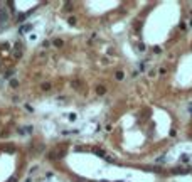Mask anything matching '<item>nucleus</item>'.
<instances>
[{
  "label": "nucleus",
  "mask_w": 192,
  "mask_h": 182,
  "mask_svg": "<svg viewBox=\"0 0 192 182\" xmlns=\"http://www.w3.org/2000/svg\"><path fill=\"white\" fill-rule=\"evenodd\" d=\"M10 86H12V88H17V86H19V83H17L15 79H12V81H10Z\"/></svg>",
  "instance_id": "obj_5"
},
{
  "label": "nucleus",
  "mask_w": 192,
  "mask_h": 182,
  "mask_svg": "<svg viewBox=\"0 0 192 182\" xmlns=\"http://www.w3.org/2000/svg\"><path fill=\"white\" fill-rule=\"evenodd\" d=\"M54 46H56V47H62V40H61V39H56V40H54Z\"/></svg>",
  "instance_id": "obj_4"
},
{
  "label": "nucleus",
  "mask_w": 192,
  "mask_h": 182,
  "mask_svg": "<svg viewBox=\"0 0 192 182\" xmlns=\"http://www.w3.org/2000/svg\"><path fill=\"white\" fill-rule=\"evenodd\" d=\"M96 93H98V95H105V93H106V88L105 86H98V88H96Z\"/></svg>",
  "instance_id": "obj_2"
},
{
  "label": "nucleus",
  "mask_w": 192,
  "mask_h": 182,
  "mask_svg": "<svg viewBox=\"0 0 192 182\" xmlns=\"http://www.w3.org/2000/svg\"><path fill=\"white\" fill-rule=\"evenodd\" d=\"M69 24H73V25H74V24H76V19H74V17H71V19H69Z\"/></svg>",
  "instance_id": "obj_8"
},
{
  "label": "nucleus",
  "mask_w": 192,
  "mask_h": 182,
  "mask_svg": "<svg viewBox=\"0 0 192 182\" xmlns=\"http://www.w3.org/2000/svg\"><path fill=\"white\" fill-rule=\"evenodd\" d=\"M42 89H46V91L51 89V84H49V83H44V84H42Z\"/></svg>",
  "instance_id": "obj_6"
},
{
  "label": "nucleus",
  "mask_w": 192,
  "mask_h": 182,
  "mask_svg": "<svg viewBox=\"0 0 192 182\" xmlns=\"http://www.w3.org/2000/svg\"><path fill=\"white\" fill-rule=\"evenodd\" d=\"M154 52H155V54H160V52H162V49H160V47H155Z\"/></svg>",
  "instance_id": "obj_7"
},
{
  "label": "nucleus",
  "mask_w": 192,
  "mask_h": 182,
  "mask_svg": "<svg viewBox=\"0 0 192 182\" xmlns=\"http://www.w3.org/2000/svg\"><path fill=\"white\" fill-rule=\"evenodd\" d=\"M30 29H32V25H30V24H27V25H22V27H20V34H25V32H29Z\"/></svg>",
  "instance_id": "obj_1"
},
{
  "label": "nucleus",
  "mask_w": 192,
  "mask_h": 182,
  "mask_svg": "<svg viewBox=\"0 0 192 182\" xmlns=\"http://www.w3.org/2000/svg\"><path fill=\"white\" fill-rule=\"evenodd\" d=\"M115 78H116V79H118V81H121V79L125 78V74H123V71H118V73H116V74H115Z\"/></svg>",
  "instance_id": "obj_3"
},
{
  "label": "nucleus",
  "mask_w": 192,
  "mask_h": 182,
  "mask_svg": "<svg viewBox=\"0 0 192 182\" xmlns=\"http://www.w3.org/2000/svg\"><path fill=\"white\" fill-rule=\"evenodd\" d=\"M9 182H17V177H15V175H14V177H10Z\"/></svg>",
  "instance_id": "obj_9"
}]
</instances>
